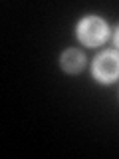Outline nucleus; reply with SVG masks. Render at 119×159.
I'll return each instance as SVG.
<instances>
[{"label": "nucleus", "instance_id": "obj_2", "mask_svg": "<svg viewBox=\"0 0 119 159\" xmlns=\"http://www.w3.org/2000/svg\"><path fill=\"white\" fill-rule=\"evenodd\" d=\"M91 78L99 86H113L119 80V52L117 50H105L97 54L91 62Z\"/></svg>", "mask_w": 119, "mask_h": 159}, {"label": "nucleus", "instance_id": "obj_4", "mask_svg": "<svg viewBox=\"0 0 119 159\" xmlns=\"http://www.w3.org/2000/svg\"><path fill=\"white\" fill-rule=\"evenodd\" d=\"M113 44H115L117 52H119V26L115 28V32H113Z\"/></svg>", "mask_w": 119, "mask_h": 159}, {"label": "nucleus", "instance_id": "obj_1", "mask_svg": "<svg viewBox=\"0 0 119 159\" xmlns=\"http://www.w3.org/2000/svg\"><path fill=\"white\" fill-rule=\"evenodd\" d=\"M76 38L86 48H99L109 40V24L97 14H86L76 24Z\"/></svg>", "mask_w": 119, "mask_h": 159}, {"label": "nucleus", "instance_id": "obj_3", "mask_svg": "<svg viewBox=\"0 0 119 159\" xmlns=\"http://www.w3.org/2000/svg\"><path fill=\"white\" fill-rule=\"evenodd\" d=\"M86 64H87L86 62V54L79 52V50H76V48L64 50L62 56H60V68H62L66 74H72V76L83 72Z\"/></svg>", "mask_w": 119, "mask_h": 159}]
</instances>
